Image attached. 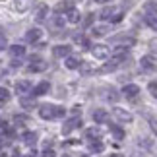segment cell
I'll use <instances>...</instances> for the list:
<instances>
[{
  "mask_svg": "<svg viewBox=\"0 0 157 157\" xmlns=\"http://www.w3.org/2000/svg\"><path fill=\"white\" fill-rule=\"evenodd\" d=\"M66 109L60 105H52V103H45L39 107V117L43 120H56V118H64Z\"/></svg>",
  "mask_w": 157,
  "mask_h": 157,
  "instance_id": "1",
  "label": "cell"
},
{
  "mask_svg": "<svg viewBox=\"0 0 157 157\" xmlns=\"http://www.w3.org/2000/svg\"><path fill=\"white\" fill-rule=\"evenodd\" d=\"M80 126H82V118H80V117H72V118H68V120L62 124V134L68 136V134H72L76 128H80Z\"/></svg>",
  "mask_w": 157,
  "mask_h": 157,
  "instance_id": "2",
  "label": "cell"
},
{
  "mask_svg": "<svg viewBox=\"0 0 157 157\" xmlns=\"http://www.w3.org/2000/svg\"><path fill=\"white\" fill-rule=\"evenodd\" d=\"M113 117L117 118L118 122H124V124L132 122V118H134L128 111H124V109H120V107H114V109H113Z\"/></svg>",
  "mask_w": 157,
  "mask_h": 157,
  "instance_id": "3",
  "label": "cell"
},
{
  "mask_svg": "<svg viewBox=\"0 0 157 157\" xmlns=\"http://www.w3.org/2000/svg\"><path fill=\"white\" fill-rule=\"evenodd\" d=\"M43 70H47V62L41 56L33 54V56H31V62H29V72H43Z\"/></svg>",
  "mask_w": 157,
  "mask_h": 157,
  "instance_id": "4",
  "label": "cell"
},
{
  "mask_svg": "<svg viewBox=\"0 0 157 157\" xmlns=\"http://www.w3.org/2000/svg\"><path fill=\"white\" fill-rule=\"evenodd\" d=\"M91 52H93V56L99 58V60H105V58L111 56V51H109L107 45H95L93 49H91Z\"/></svg>",
  "mask_w": 157,
  "mask_h": 157,
  "instance_id": "5",
  "label": "cell"
},
{
  "mask_svg": "<svg viewBox=\"0 0 157 157\" xmlns=\"http://www.w3.org/2000/svg\"><path fill=\"white\" fill-rule=\"evenodd\" d=\"M140 66H142V70H146V72H155L157 70V60L153 56H144L140 60Z\"/></svg>",
  "mask_w": 157,
  "mask_h": 157,
  "instance_id": "6",
  "label": "cell"
},
{
  "mask_svg": "<svg viewBox=\"0 0 157 157\" xmlns=\"http://www.w3.org/2000/svg\"><path fill=\"white\" fill-rule=\"evenodd\" d=\"M122 62V58H118V56H113L111 60H107L105 62V66L103 68H101V72H103V74H109V72H114L118 68V64Z\"/></svg>",
  "mask_w": 157,
  "mask_h": 157,
  "instance_id": "7",
  "label": "cell"
},
{
  "mask_svg": "<svg viewBox=\"0 0 157 157\" xmlns=\"http://www.w3.org/2000/svg\"><path fill=\"white\" fill-rule=\"evenodd\" d=\"M39 140V134L37 132H33V130H27V132H23L21 134V142L25 144V146H35Z\"/></svg>",
  "mask_w": 157,
  "mask_h": 157,
  "instance_id": "8",
  "label": "cell"
},
{
  "mask_svg": "<svg viewBox=\"0 0 157 157\" xmlns=\"http://www.w3.org/2000/svg\"><path fill=\"white\" fill-rule=\"evenodd\" d=\"M138 93H140V87L136 83H128V86L122 87V95L126 99H134V97H138Z\"/></svg>",
  "mask_w": 157,
  "mask_h": 157,
  "instance_id": "9",
  "label": "cell"
},
{
  "mask_svg": "<svg viewBox=\"0 0 157 157\" xmlns=\"http://www.w3.org/2000/svg\"><path fill=\"white\" fill-rule=\"evenodd\" d=\"M70 47L68 45H56V47H52V56H56V58H66V56H70Z\"/></svg>",
  "mask_w": 157,
  "mask_h": 157,
  "instance_id": "10",
  "label": "cell"
},
{
  "mask_svg": "<svg viewBox=\"0 0 157 157\" xmlns=\"http://www.w3.org/2000/svg\"><path fill=\"white\" fill-rule=\"evenodd\" d=\"M113 41H114L117 45H120V47H126V49H130V47L136 43V39L130 37V35H118V37H114Z\"/></svg>",
  "mask_w": 157,
  "mask_h": 157,
  "instance_id": "11",
  "label": "cell"
},
{
  "mask_svg": "<svg viewBox=\"0 0 157 157\" xmlns=\"http://www.w3.org/2000/svg\"><path fill=\"white\" fill-rule=\"evenodd\" d=\"M41 37H43V31H41L39 27H33V29H29V31L25 33L27 43H37V41H41Z\"/></svg>",
  "mask_w": 157,
  "mask_h": 157,
  "instance_id": "12",
  "label": "cell"
},
{
  "mask_svg": "<svg viewBox=\"0 0 157 157\" xmlns=\"http://www.w3.org/2000/svg\"><path fill=\"white\" fill-rule=\"evenodd\" d=\"M91 117H93V120H95L97 124H105V122H109V113L105 111V109H95Z\"/></svg>",
  "mask_w": 157,
  "mask_h": 157,
  "instance_id": "13",
  "label": "cell"
},
{
  "mask_svg": "<svg viewBox=\"0 0 157 157\" xmlns=\"http://www.w3.org/2000/svg\"><path fill=\"white\" fill-rule=\"evenodd\" d=\"M49 91H51V83L49 82H39L37 86L33 87V95H35V97H41V95H45Z\"/></svg>",
  "mask_w": 157,
  "mask_h": 157,
  "instance_id": "14",
  "label": "cell"
},
{
  "mask_svg": "<svg viewBox=\"0 0 157 157\" xmlns=\"http://www.w3.org/2000/svg\"><path fill=\"white\" fill-rule=\"evenodd\" d=\"M8 52H10V56L12 58H21V56H25V47L23 45H12L10 49H8Z\"/></svg>",
  "mask_w": 157,
  "mask_h": 157,
  "instance_id": "15",
  "label": "cell"
},
{
  "mask_svg": "<svg viewBox=\"0 0 157 157\" xmlns=\"http://www.w3.org/2000/svg\"><path fill=\"white\" fill-rule=\"evenodd\" d=\"M74 6H72L70 0H60V2L54 6V14H64V12H70Z\"/></svg>",
  "mask_w": 157,
  "mask_h": 157,
  "instance_id": "16",
  "label": "cell"
},
{
  "mask_svg": "<svg viewBox=\"0 0 157 157\" xmlns=\"http://www.w3.org/2000/svg\"><path fill=\"white\" fill-rule=\"evenodd\" d=\"M47 12H49L47 4L39 2L37 6H35V20H37V21H43V20H45V16H47Z\"/></svg>",
  "mask_w": 157,
  "mask_h": 157,
  "instance_id": "17",
  "label": "cell"
},
{
  "mask_svg": "<svg viewBox=\"0 0 157 157\" xmlns=\"http://www.w3.org/2000/svg\"><path fill=\"white\" fill-rule=\"evenodd\" d=\"M103 97L109 101V103H117V101H118V91L113 89V87H105L103 89Z\"/></svg>",
  "mask_w": 157,
  "mask_h": 157,
  "instance_id": "18",
  "label": "cell"
},
{
  "mask_svg": "<svg viewBox=\"0 0 157 157\" xmlns=\"http://www.w3.org/2000/svg\"><path fill=\"white\" fill-rule=\"evenodd\" d=\"M29 89H31V82H27V80H20V82H16V91L20 93V95H25Z\"/></svg>",
  "mask_w": 157,
  "mask_h": 157,
  "instance_id": "19",
  "label": "cell"
},
{
  "mask_svg": "<svg viewBox=\"0 0 157 157\" xmlns=\"http://www.w3.org/2000/svg\"><path fill=\"white\" fill-rule=\"evenodd\" d=\"M80 66H82V60L78 56H72V54L66 56V68H68V70H78Z\"/></svg>",
  "mask_w": 157,
  "mask_h": 157,
  "instance_id": "20",
  "label": "cell"
},
{
  "mask_svg": "<svg viewBox=\"0 0 157 157\" xmlns=\"http://www.w3.org/2000/svg\"><path fill=\"white\" fill-rule=\"evenodd\" d=\"M31 6V0H14V10L16 12H27Z\"/></svg>",
  "mask_w": 157,
  "mask_h": 157,
  "instance_id": "21",
  "label": "cell"
},
{
  "mask_svg": "<svg viewBox=\"0 0 157 157\" xmlns=\"http://www.w3.org/2000/svg\"><path fill=\"white\" fill-rule=\"evenodd\" d=\"M86 138H87L89 142L101 140V130H99V128H95V126H93V128H87V130H86Z\"/></svg>",
  "mask_w": 157,
  "mask_h": 157,
  "instance_id": "22",
  "label": "cell"
},
{
  "mask_svg": "<svg viewBox=\"0 0 157 157\" xmlns=\"http://www.w3.org/2000/svg\"><path fill=\"white\" fill-rule=\"evenodd\" d=\"M146 23L157 31V12H146Z\"/></svg>",
  "mask_w": 157,
  "mask_h": 157,
  "instance_id": "23",
  "label": "cell"
},
{
  "mask_svg": "<svg viewBox=\"0 0 157 157\" xmlns=\"http://www.w3.org/2000/svg\"><path fill=\"white\" fill-rule=\"evenodd\" d=\"M66 20H68L70 23H80L82 16H80V12H78L76 8H72L70 12H66Z\"/></svg>",
  "mask_w": 157,
  "mask_h": 157,
  "instance_id": "24",
  "label": "cell"
},
{
  "mask_svg": "<svg viewBox=\"0 0 157 157\" xmlns=\"http://www.w3.org/2000/svg\"><path fill=\"white\" fill-rule=\"evenodd\" d=\"M20 103H21L23 109H27V111H31V109L37 107V101H35L33 97H21V99H20Z\"/></svg>",
  "mask_w": 157,
  "mask_h": 157,
  "instance_id": "25",
  "label": "cell"
},
{
  "mask_svg": "<svg viewBox=\"0 0 157 157\" xmlns=\"http://www.w3.org/2000/svg\"><path fill=\"white\" fill-rule=\"evenodd\" d=\"M111 134L114 140H124V130L118 124H111Z\"/></svg>",
  "mask_w": 157,
  "mask_h": 157,
  "instance_id": "26",
  "label": "cell"
},
{
  "mask_svg": "<svg viewBox=\"0 0 157 157\" xmlns=\"http://www.w3.org/2000/svg\"><path fill=\"white\" fill-rule=\"evenodd\" d=\"M51 27H52V29H62V27H64V20L60 17V14H54V16L51 17Z\"/></svg>",
  "mask_w": 157,
  "mask_h": 157,
  "instance_id": "27",
  "label": "cell"
},
{
  "mask_svg": "<svg viewBox=\"0 0 157 157\" xmlns=\"http://www.w3.org/2000/svg\"><path fill=\"white\" fill-rule=\"evenodd\" d=\"M89 151H93V153H101V151H103V142H101V140L89 142Z\"/></svg>",
  "mask_w": 157,
  "mask_h": 157,
  "instance_id": "28",
  "label": "cell"
},
{
  "mask_svg": "<svg viewBox=\"0 0 157 157\" xmlns=\"http://www.w3.org/2000/svg\"><path fill=\"white\" fill-rule=\"evenodd\" d=\"M113 16H114V8H111V6H107V8H103V10H101V14H99V17H101V20H111Z\"/></svg>",
  "mask_w": 157,
  "mask_h": 157,
  "instance_id": "29",
  "label": "cell"
},
{
  "mask_svg": "<svg viewBox=\"0 0 157 157\" xmlns=\"http://www.w3.org/2000/svg\"><path fill=\"white\" fill-rule=\"evenodd\" d=\"M109 25H97V27H93V35H97V37H101V35H107L109 33Z\"/></svg>",
  "mask_w": 157,
  "mask_h": 157,
  "instance_id": "30",
  "label": "cell"
},
{
  "mask_svg": "<svg viewBox=\"0 0 157 157\" xmlns=\"http://www.w3.org/2000/svg\"><path fill=\"white\" fill-rule=\"evenodd\" d=\"M10 97H12V95H10L8 89H6V87H0V103H8Z\"/></svg>",
  "mask_w": 157,
  "mask_h": 157,
  "instance_id": "31",
  "label": "cell"
},
{
  "mask_svg": "<svg viewBox=\"0 0 157 157\" xmlns=\"http://www.w3.org/2000/svg\"><path fill=\"white\" fill-rule=\"evenodd\" d=\"M74 39H76V43L78 45H82V47H89V41H87V37H83V35H74Z\"/></svg>",
  "mask_w": 157,
  "mask_h": 157,
  "instance_id": "32",
  "label": "cell"
},
{
  "mask_svg": "<svg viewBox=\"0 0 157 157\" xmlns=\"http://www.w3.org/2000/svg\"><path fill=\"white\" fill-rule=\"evenodd\" d=\"M147 122H149V126H151V130L157 134V117H153V114H147Z\"/></svg>",
  "mask_w": 157,
  "mask_h": 157,
  "instance_id": "33",
  "label": "cell"
},
{
  "mask_svg": "<svg viewBox=\"0 0 157 157\" xmlns=\"http://www.w3.org/2000/svg\"><path fill=\"white\" fill-rule=\"evenodd\" d=\"M147 89H149V93H151L153 97H157V82H151V83L147 86Z\"/></svg>",
  "mask_w": 157,
  "mask_h": 157,
  "instance_id": "34",
  "label": "cell"
},
{
  "mask_svg": "<svg viewBox=\"0 0 157 157\" xmlns=\"http://www.w3.org/2000/svg\"><path fill=\"white\" fill-rule=\"evenodd\" d=\"M93 17H95L93 14H87L86 16V21H83V27H89V25H91V23H93Z\"/></svg>",
  "mask_w": 157,
  "mask_h": 157,
  "instance_id": "35",
  "label": "cell"
},
{
  "mask_svg": "<svg viewBox=\"0 0 157 157\" xmlns=\"http://www.w3.org/2000/svg\"><path fill=\"white\" fill-rule=\"evenodd\" d=\"M80 68H82V74H91V72H93V68L89 64H82Z\"/></svg>",
  "mask_w": 157,
  "mask_h": 157,
  "instance_id": "36",
  "label": "cell"
},
{
  "mask_svg": "<svg viewBox=\"0 0 157 157\" xmlns=\"http://www.w3.org/2000/svg\"><path fill=\"white\" fill-rule=\"evenodd\" d=\"M41 157H56V153H54V149H43Z\"/></svg>",
  "mask_w": 157,
  "mask_h": 157,
  "instance_id": "37",
  "label": "cell"
},
{
  "mask_svg": "<svg viewBox=\"0 0 157 157\" xmlns=\"http://www.w3.org/2000/svg\"><path fill=\"white\" fill-rule=\"evenodd\" d=\"M111 21H113V23H118V21H122V12H118V14H114V16L111 17Z\"/></svg>",
  "mask_w": 157,
  "mask_h": 157,
  "instance_id": "38",
  "label": "cell"
},
{
  "mask_svg": "<svg viewBox=\"0 0 157 157\" xmlns=\"http://www.w3.org/2000/svg\"><path fill=\"white\" fill-rule=\"evenodd\" d=\"M4 49H6V35L0 33V51H4Z\"/></svg>",
  "mask_w": 157,
  "mask_h": 157,
  "instance_id": "39",
  "label": "cell"
},
{
  "mask_svg": "<svg viewBox=\"0 0 157 157\" xmlns=\"http://www.w3.org/2000/svg\"><path fill=\"white\" fill-rule=\"evenodd\" d=\"M14 118H16V122H21V124H23V122L27 120V117H25V114H16Z\"/></svg>",
  "mask_w": 157,
  "mask_h": 157,
  "instance_id": "40",
  "label": "cell"
},
{
  "mask_svg": "<svg viewBox=\"0 0 157 157\" xmlns=\"http://www.w3.org/2000/svg\"><path fill=\"white\" fill-rule=\"evenodd\" d=\"M97 4H109V2H113V0H95Z\"/></svg>",
  "mask_w": 157,
  "mask_h": 157,
  "instance_id": "41",
  "label": "cell"
},
{
  "mask_svg": "<svg viewBox=\"0 0 157 157\" xmlns=\"http://www.w3.org/2000/svg\"><path fill=\"white\" fill-rule=\"evenodd\" d=\"M23 157H37L35 153H27V155H23Z\"/></svg>",
  "mask_w": 157,
  "mask_h": 157,
  "instance_id": "42",
  "label": "cell"
}]
</instances>
